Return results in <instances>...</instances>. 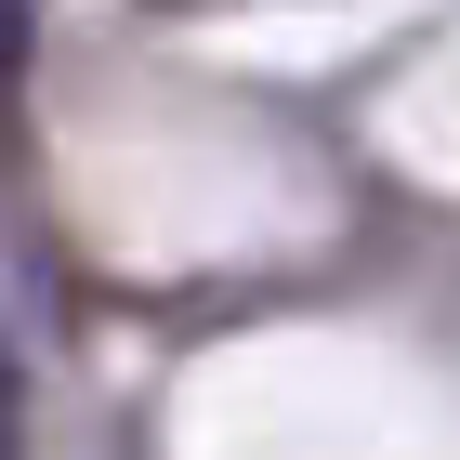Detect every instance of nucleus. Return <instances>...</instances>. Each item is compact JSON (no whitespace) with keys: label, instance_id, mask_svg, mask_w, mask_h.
I'll list each match as a JSON object with an SVG mask.
<instances>
[{"label":"nucleus","instance_id":"obj_1","mask_svg":"<svg viewBox=\"0 0 460 460\" xmlns=\"http://www.w3.org/2000/svg\"><path fill=\"white\" fill-rule=\"evenodd\" d=\"M13 421H27V368H13V342H0V447H13Z\"/></svg>","mask_w":460,"mask_h":460},{"label":"nucleus","instance_id":"obj_2","mask_svg":"<svg viewBox=\"0 0 460 460\" xmlns=\"http://www.w3.org/2000/svg\"><path fill=\"white\" fill-rule=\"evenodd\" d=\"M13 53H27V13H13V0H0V79H13Z\"/></svg>","mask_w":460,"mask_h":460}]
</instances>
